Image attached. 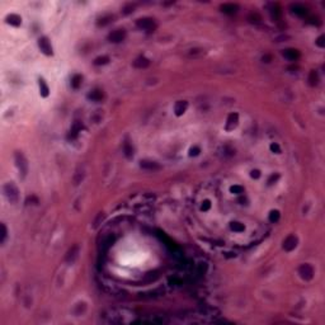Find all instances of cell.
<instances>
[{
	"label": "cell",
	"mask_w": 325,
	"mask_h": 325,
	"mask_svg": "<svg viewBox=\"0 0 325 325\" xmlns=\"http://www.w3.org/2000/svg\"><path fill=\"white\" fill-rule=\"evenodd\" d=\"M4 193L5 197L10 201V202H17L18 201V189L14 184L8 183L4 185Z\"/></svg>",
	"instance_id": "obj_1"
},
{
	"label": "cell",
	"mask_w": 325,
	"mask_h": 325,
	"mask_svg": "<svg viewBox=\"0 0 325 325\" xmlns=\"http://www.w3.org/2000/svg\"><path fill=\"white\" fill-rule=\"evenodd\" d=\"M15 161H17V166H18V169H19V172L22 173V175H25L27 174V169H28V165H27V161L24 159V156L21 153L15 154Z\"/></svg>",
	"instance_id": "obj_2"
},
{
	"label": "cell",
	"mask_w": 325,
	"mask_h": 325,
	"mask_svg": "<svg viewBox=\"0 0 325 325\" xmlns=\"http://www.w3.org/2000/svg\"><path fill=\"white\" fill-rule=\"evenodd\" d=\"M137 27L145 31H153L155 28V23L150 18H144V19H138L137 21Z\"/></svg>",
	"instance_id": "obj_3"
},
{
	"label": "cell",
	"mask_w": 325,
	"mask_h": 325,
	"mask_svg": "<svg viewBox=\"0 0 325 325\" xmlns=\"http://www.w3.org/2000/svg\"><path fill=\"white\" fill-rule=\"evenodd\" d=\"M299 273L301 274V277L304 280H311L314 276V269L310 264H302L299 269Z\"/></svg>",
	"instance_id": "obj_4"
},
{
	"label": "cell",
	"mask_w": 325,
	"mask_h": 325,
	"mask_svg": "<svg viewBox=\"0 0 325 325\" xmlns=\"http://www.w3.org/2000/svg\"><path fill=\"white\" fill-rule=\"evenodd\" d=\"M38 46H40V48L41 51L44 53V55H52V46L50 43V41L46 38V37H42V38H40L38 41Z\"/></svg>",
	"instance_id": "obj_5"
},
{
	"label": "cell",
	"mask_w": 325,
	"mask_h": 325,
	"mask_svg": "<svg viewBox=\"0 0 325 325\" xmlns=\"http://www.w3.org/2000/svg\"><path fill=\"white\" fill-rule=\"evenodd\" d=\"M297 245V239L293 236V235H290L288 238H287L284 241H283V249L287 250V252H291V250H293Z\"/></svg>",
	"instance_id": "obj_6"
},
{
	"label": "cell",
	"mask_w": 325,
	"mask_h": 325,
	"mask_svg": "<svg viewBox=\"0 0 325 325\" xmlns=\"http://www.w3.org/2000/svg\"><path fill=\"white\" fill-rule=\"evenodd\" d=\"M125 37H126V33H125L123 29H117V31H114V32H112L109 34V41L117 43V42L123 41Z\"/></svg>",
	"instance_id": "obj_7"
},
{
	"label": "cell",
	"mask_w": 325,
	"mask_h": 325,
	"mask_svg": "<svg viewBox=\"0 0 325 325\" xmlns=\"http://www.w3.org/2000/svg\"><path fill=\"white\" fill-rule=\"evenodd\" d=\"M283 56H284V59L290 60V61H295L300 57V52L295 48H288V50L283 51Z\"/></svg>",
	"instance_id": "obj_8"
},
{
	"label": "cell",
	"mask_w": 325,
	"mask_h": 325,
	"mask_svg": "<svg viewBox=\"0 0 325 325\" xmlns=\"http://www.w3.org/2000/svg\"><path fill=\"white\" fill-rule=\"evenodd\" d=\"M140 166H141L142 169H145V170H157V169H160V166L157 165V163L150 161V160H144V161H141Z\"/></svg>",
	"instance_id": "obj_9"
},
{
	"label": "cell",
	"mask_w": 325,
	"mask_h": 325,
	"mask_svg": "<svg viewBox=\"0 0 325 325\" xmlns=\"http://www.w3.org/2000/svg\"><path fill=\"white\" fill-rule=\"evenodd\" d=\"M78 253H79V248H78V245H74L70 250H69V253L66 254V262H74L76 259V257H78Z\"/></svg>",
	"instance_id": "obj_10"
},
{
	"label": "cell",
	"mask_w": 325,
	"mask_h": 325,
	"mask_svg": "<svg viewBox=\"0 0 325 325\" xmlns=\"http://www.w3.org/2000/svg\"><path fill=\"white\" fill-rule=\"evenodd\" d=\"M187 102H184V100H179V102H177V104H175V108H174V110H175V114L177 116H180V114H183L184 112H185V109H187Z\"/></svg>",
	"instance_id": "obj_11"
},
{
	"label": "cell",
	"mask_w": 325,
	"mask_h": 325,
	"mask_svg": "<svg viewBox=\"0 0 325 325\" xmlns=\"http://www.w3.org/2000/svg\"><path fill=\"white\" fill-rule=\"evenodd\" d=\"M149 64H150V61H149L146 57L141 56V57L136 59V61L133 62V66L135 68H138V69H145V68L149 66Z\"/></svg>",
	"instance_id": "obj_12"
},
{
	"label": "cell",
	"mask_w": 325,
	"mask_h": 325,
	"mask_svg": "<svg viewBox=\"0 0 325 325\" xmlns=\"http://www.w3.org/2000/svg\"><path fill=\"white\" fill-rule=\"evenodd\" d=\"M103 91L102 90H99V89H95V90H93L90 94L88 95V98L89 99H91V100H94V102H99V100H102L103 99Z\"/></svg>",
	"instance_id": "obj_13"
},
{
	"label": "cell",
	"mask_w": 325,
	"mask_h": 325,
	"mask_svg": "<svg viewBox=\"0 0 325 325\" xmlns=\"http://www.w3.org/2000/svg\"><path fill=\"white\" fill-rule=\"evenodd\" d=\"M221 10L226 14H234L238 10V5L235 4H224L221 6Z\"/></svg>",
	"instance_id": "obj_14"
},
{
	"label": "cell",
	"mask_w": 325,
	"mask_h": 325,
	"mask_svg": "<svg viewBox=\"0 0 325 325\" xmlns=\"http://www.w3.org/2000/svg\"><path fill=\"white\" fill-rule=\"evenodd\" d=\"M292 12L297 15H305L306 13H308V9H306V6L301 5V4H295L292 5Z\"/></svg>",
	"instance_id": "obj_15"
},
{
	"label": "cell",
	"mask_w": 325,
	"mask_h": 325,
	"mask_svg": "<svg viewBox=\"0 0 325 325\" xmlns=\"http://www.w3.org/2000/svg\"><path fill=\"white\" fill-rule=\"evenodd\" d=\"M81 127H83V126H81V125H80V123L78 122V121H76V122L74 123V125H72V127H71V131H70V137L75 138V137L78 136L79 131H80V130H81Z\"/></svg>",
	"instance_id": "obj_16"
},
{
	"label": "cell",
	"mask_w": 325,
	"mask_h": 325,
	"mask_svg": "<svg viewBox=\"0 0 325 325\" xmlns=\"http://www.w3.org/2000/svg\"><path fill=\"white\" fill-rule=\"evenodd\" d=\"M40 90H41L42 97H47L48 95V87L46 85L44 80H42V79H40Z\"/></svg>",
	"instance_id": "obj_17"
},
{
	"label": "cell",
	"mask_w": 325,
	"mask_h": 325,
	"mask_svg": "<svg viewBox=\"0 0 325 325\" xmlns=\"http://www.w3.org/2000/svg\"><path fill=\"white\" fill-rule=\"evenodd\" d=\"M8 23H10L13 25H19L21 24V17H18L15 14H12L8 17Z\"/></svg>",
	"instance_id": "obj_18"
},
{
	"label": "cell",
	"mask_w": 325,
	"mask_h": 325,
	"mask_svg": "<svg viewBox=\"0 0 325 325\" xmlns=\"http://www.w3.org/2000/svg\"><path fill=\"white\" fill-rule=\"evenodd\" d=\"M309 81H310V85H316L318 81H319V78H318V74L315 71H311L310 75H309Z\"/></svg>",
	"instance_id": "obj_19"
},
{
	"label": "cell",
	"mask_w": 325,
	"mask_h": 325,
	"mask_svg": "<svg viewBox=\"0 0 325 325\" xmlns=\"http://www.w3.org/2000/svg\"><path fill=\"white\" fill-rule=\"evenodd\" d=\"M81 80H83V79H81L80 75H75V76L72 78V80H71V85H72L74 88H75V89H78V88L81 85Z\"/></svg>",
	"instance_id": "obj_20"
},
{
	"label": "cell",
	"mask_w": 325,
	"mask_h": 325,
	"mask_svg": "<svg viewBox=\"0 0 325 325\" xmlns=\"http://www.w3.org/2000/svg\"><path fill=\"white\" fill-rule=\"evenodd\" d=\"M236 123H238V114H230L227 119V128L230 127V125H233L235 127Z\"/></svg>",
	"instance_id": "obj_21"
},
{
	"label": "cell",
	"mask_w": 325,
	"mask_h": 325,
	"mask_svg": "<svg viewBox=\"0 0 325 325\" xmlns=\"http://www.w3.org/2000/svg\"><path fill=\"white\" fill-rule=\"evenodd\" d=\"M123 151H125L126 156H127V157H130V156H131V155L133 154V149H132V146H130V144H128V142H126V144L123 145Z\"/></svg>",
	"instance_id": "obj_22"
},
{
	"label": "cell",
	"mask_w": 325,
	"mask_h": 325,
	"mask_svg": "<svg viewBox=\"0 0 325 325\" xmlns=\"http://www.w3.org/2000/svg\"><path fill=\"white\" fill-rule=\"evenodd\" d=\"M231 229H233L234 231H244L245 230V227H244V225L243 224H240V222H233V224H231Z\"/></svg>",
	"instance_id": "obj_23"
},
{
	"label": "cell",
	"mask_w": 325,
	"mask_h": 325,
	"mask_svg": "<svg viewBox=\"0 0 325 325\" xmlns=\"http://www.w3.org/2000/svg\"><path fill=\"white\" fill-rule=\"evenodd\" d=\"M278 219H280V212H278V211H272L271 215H269V221H271V222H277Z\"/></svg>",
	"instance_id": "obj_24"
},
{
	"label": "cell",
	"mask_w": 325,
	"mask_h": 325,
	"mask_svg": "<svg viewBox=\"0 0 325 325\" xmlns=\"http://www.w3.org/2000/svg\"><path fill=\"white\" fill-rule=\"evenodd\" d=\"M249 19L252 23H259L261 22V15H259L258 13H252L249 15Z\"/></svg>",
	"instance_id": "obj_25"
},
{
	"label": "cell",
	"mask_w": 325,
	"mask_h": 325,
	"mask_svg": "<svg viewBox=\"0 0 325 325\" xmlns=\"http://www.w3.org/2000/svg\"><path fill=\"white\" fill-rule=\"evenodd\" d=\"M231 192L235 193V194H240L244 192V188L240 187V185H234V187H231Z\"/></svg>",
	"instance_id": "obj_26"
},
{
	"label": "cell",
	"mask_w": 325,
	"mask_h": 325,
	"mask_svg": "<svg viewBox=\"0 0 325 325\" xmlns=\"http://www.w3.org/2000/svg\"><path fill=\"white\" fill-rule=\"evenodd\" d=\"M107 62H108V57L104 56V57H98L94 64L95 65H103V64H107Z\"/></svg>",
	"instance_id": "obj_27"
},
{
	"label": "cell",
	"mask_w": 325,
	"mask_h": 325,
	"mask_svg": "<svg viewBox=\"0 0 325 325\" xmlns=\"http://www.w3.org/2000/svg\"><path fill=\"white\" fill-rule=\"evenodd\" d=\"M324 40H325V37H324V36H320L319 38H318V41H316V44L319 46V47H324V46H325V42H324Z\"/></svg>",
	"instance_id": "obj_28"
},
{
	"label": "cell",
	"mask_w": 325,
	"mask_h": 325,
	"mask_svg": "<svg viewBox=\"0 0 325 325\" xmlns=\"http://www.w3.org/2000/svg\"><path fill=\"white\" fill-rule=\"evenodd\" d=\"M5 238H6V227H5V225L3 224V225H2V243H4Z\"/></svg>",
	"instance_id": "obj_29"
},
{
	"label": "cell",
	"mask_w": 325,
	"mask_h": 325,
	"mask_svg": "<svg viewBox=\"0 0 325 325\" xmlns=\"http://www.w3.org/2000/svg\"><path fill=\"white\" fill-rule=\"evenodd\" d=\"M110 19H112V17H107V18H103V19H100V22L98 23L99 25H104V24H107Z\"/></svg>",
	"instance_id": "obj_30"
},
{
	"label": "cell",
	"mask_w": 325,
	"mask_h": 325,
	"mask_svg": "<svg viewBox=\"0 0 325 325\" xmlns=\"http://www.w3.org/2000/svg\"><path fill=\"white\" fill-rule=\"evenodd\" d=\"M210 206H211L210 201H206V202L202 205V210H203V211H206V210H208V208H210Z\"/></svg>",
	"instance_id": "obj_31"
},
{
	"label": "cell",
	"mask_w": 325,
	"mask_h": 325,
	"mask_svg": "<svg viewBox=\"0 0 325 325\" xmlns=\"http://www.w3.org/2000/svg\"><path fill=\"white\" fill-rule=\"evenodd\" d=\"M271 149H272V150H273V151H276L277 154H278V153H280V151H281V150H280V146H278L277 144H273V145L271 146Z\"/></svg>",
	"instance_id": "obj_32"
},
{
	"label": "cell",
	"mask_w": 325,
	"mask_h": 325,
	"mask_svg": "<svg viewBox=\"0 0 325 325\" xmlns=\"http://www.w3.org/2000/svg\"><path fill=\"white\" fill-rule=\"evenodd\" d=\"M259 175H261V173H259L258 170H253V172H252V177H253V178H258Z\"/></svg>",
	"instance_id": "obj_33"
},
{
	"label": "cell",
	"mask_w": 325,
	"mask_h": 325,
	"mask_svg": "<svg viewBox=\"0 0 325 325\" xmlns=\"http://www.w3.org/2000/svg\"><path fill=\"white\" fill-rule=\"evenodd\" d=\"M198 151H199L198 149H192V150H191V155H197Z\"/></svg>",
	"instance_id": "obj_34"
}]
</instances>
